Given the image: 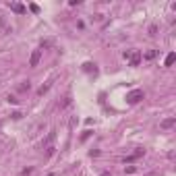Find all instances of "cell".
Listing matches in <instances>:
<instances>
[{
    "label": "cell",
    "mask_w": 176,
    "mask_h": 176,
    "mask_svg": "<svg viewBox=\"0 0 176 176\" xmlns=\"http://www.w3.org/2000/svg\"><path fill=\"white\" fill-rule=\"evenodd\" d=\"M124 58L128 60L130 66H139L141 60H143V58H141V52H139V50H126V52H124Z\"/></svg>",
    "instance_id": "1"
},
{
    "label": "cell",
    "mask_w": 176,
    "mask_h": 176,
    "mask_svg": "<svg viewBox=\"0 0 176 176\" xmlns=\"http://www.w3.org/2000/svg\"><path fill=\"white\" fill-rule=\"evenodd\" d=\"M143 98H145L143 89H133V91H128V93H126V104L135 106V104H139V102L143 100Z\"/></svg>",
    "instance_id": "2"
},
{
    "label": "cell",
    "mask_w": 176,
    "mask_h": 176,
    "mask_svg": "<svg viewBox=\"0 0 176 176\" xmlns=\"http://www.w3.org/2000/svg\"><path fill=\"white\" fill-rule=\"evenodd\" d=\"M39 60H41V50H35L31 54V58H29V66H37Z\"/></svg>",
    "instance_id": "3"
},
{
    "label": "cell",
    "mask_w": 176,
    "mask_h": 176,
    "mask_svg": "<svg viewBox=\"0 0 176 176\" xmlns=\"http://www.w3.org/2000/svg\"><path fill=\"white\" fill-rule=\"evenodd\" d=\"M145 151H143V149H137V151L135 153H130L128 157H124V164H130V162H135L137 160V157H141V155H143Z\"/></svg>",
    "instance_id": "4"
},
{
    "label": "cell",
    "mask_w": 176,
    "mask_h": 176,
    "mask_svg": "<svg viewBox=\"0 0 176 176\" xmlns=\"http://www.w3.org/2000/svg\"><path fill=\"white\" fill-rule=\"evenodd\" d=\"M174 124H176V118H174V116H170V118L162 120V124H160V126H162V128H172Z\"/></svg>",
    "instance_id": "5"
},
{
    "label": "cell",
    "mask_w": 176,
    "mask_h": 176,
    "mask_svg": "<svg viewBox=\"0 0 176 176\" xmlns=\"http://www.w3.org/2000/svg\"><path fill=\"white\" fill-rule=\"evenodd\" d=\"M155 56H157V50H149L145 54H141V58H145V60H153Z\"/></svg>",
    "instance_id": "6"
},
{
    "label": "cell",
    "mask_w": 176,
    "mask_h": 176,
    "mask_svg": "<svg viewBox=\"0 0 176 176\" xmlns=\"http://www.w3.org/2000/svg\"><path fill=\"white\" fill-rule=\"evenodd\" d=\"M174 60H176V54H174V52H170V54L166 56V62H164V66H172V64H174Z\"/></svg>",
    "instance_id": "7"
},
{
    "label": "cell",
    "mask_w": 176,
    "mask_h": 176,
    "mask_svg": "<svg viewBox=\"0 0 176 176\" xmlns=\"http://www.w3.org/2000/svg\"><path fill=\"white\" fill-rule=\"evenodd\" d=\"M11 11H15V13H19V15H23L27 8H25L23 4H11Z\"/></svg>",
    "instance_id": "8"
},
{
    "label": "cell",
    "mask_w": 176,
    "mask_h": 176,
    "mask_svg": "<svg viewBox=\"0 0 176 176\" xmlns=\"http://www.w3.org/2000/svg\"><path fill=\"white\" fill-rule=\"evenodd\" d=\"M50 87H52V81H48L46 85H41V87H39V89H37V95H43V93H46V91L50 89Z\"/></svg>",
    "instance_id": "9"
},
{
    "label": "cell",
    "mask_w": 176,
    "mask_h": 176,
    "mask_svg": "<svg viewBox=\"0 0 176 176\" xmlns=\"http://www.w3.org/2000/svg\"><path fill=\"white\" fill-rule=\"evenodd\" d=\"M70 104H73V98H70V95H66V98H64V102L60 104V108H66V106H70Z\"/></svg>",
    "instance_id": "10"
},
{
    "label": "cell",
    "mask_w": 176,
    "mask_h": 176,
    "mask_svg": "<svg viewBox=\"0 0 176 176\" xmlns=\"http://www.w3.org/2000/svg\"><path fill=\"white\" fill-rule=\"evenodd\" d=\"M54 139H56V130H50V135H48V143L52 145V143H54Z\"/></svg>",
    "instance_id": "11"
},
{
    "label": "cell",
    "mask_w": 176,
    "mask_h": 176,
    "mask_svg": "<svg viewBox=\"0 0 176 176\" xmlns=\"http://www.w3.org/2000/svg\"><path fill=\"white\" fill-rule=\"evenodd\" d=\"M29 87H31V83H29V81H25L23 85H19V91H27Z\"/></svg>",
    "instance_id": "12"
},
{
    "label": "cell",
    "mask_w": 176,
    "mask_h": 176,
    "mask_svg": "<svg viewBox=\"0 0 176 176\" xmlns=\"http://www.w3.org/2000/svg\"><path fill=\"white\" fill-rule=\"evenodd\" d=\"M52 46V39H43L41 41V48H50Z\"/></svg>",
    "instance_id": "13"
},
{
    "label": "cell",
    "mask_w": 176,
    "mask_h": 176,
    "mask_svg": "<svg viewBox=\"0 0 176 176\" xmlns=\"http://www.w3.org/2000/svg\"><path fill=\"white\" fill-rule=\"evenodd\" d=\"M6 102H8V104H17L19 100H17V98H13V95H8V98H6Z\"/></svg>",
    "instance_id": "14"
},
{
    "label": "cell",
    "mask_w": 176,
    "mask_h": 176,
    "mask_svg": "<svg viewBox=\"0 0 176 176\" xmlns=\"http://www.w3.org/2000/svg\"><path fill=\"white\" fill-rule=\"evenodd\" d=\"M31 172H33V168H25V170H23V172H21V174H23V176H29V174H31Z\"/></svg>",
    "instance_id": "15"
},
{
    "label": "cell",
    "mask_w": 176,
    "mask_h": 176,
    "mask_svg": "<svg viewBox=\"0 0 176 176\" xmlns=\"http://www.w3.org/2000/svg\"><path fill=\"white\" fill-rule=\"evenodd\" d=\"M11 116H13V118H15V120H19V118H21V116H23V114H21V112H13V114H11Z\"/></svg>",
    "instance_id": "16"
},
{
    "label": "cell",
    "mask_w": 176,
    "mask_h": 176,
    "mask_svg": "<svg viewBox=\"0 0 176 176\" xmlns=\"http://www.w3.org/2000/svg\"><path fill=\"white\" fill-rule=\"evenodd\" d=\"M135 170H137L135 166H126V172H128V174H135Z\"/></svg>",
    "instance_id": "17"
},
{
    "label": "cell",
    "mask_w": 176,
    "mask_h": 176,
    "mask_svg": "<svg viewBox=\"0 0 176 176\" xmlns=\"http://www.w3.org/2000/svg\"><path fill=\"white\" fill-rule=\"evenodd\" d=\"M89 155H91V157H98V155H100V151H98V149H91Z\"/></svg>",
    "instance_id": "18"
},
{
    "label": "cell",
    "mask_w": 176,
    "mask_h": 176,
    "mask_svg": "<svg viewBox=\"0 0 176 176\" xmlns=\"http://www.w3.org/2000/svg\"><path fill=\"white\" fill-rule=\"evenodd\" d=\"M89 135H91V130H85V133L81 135V141H85V139H87V137H89Z\"/></svg>",
    "instance_id": "19"
},
{
    "label": "cell",
    "mask_w": 176,
    "mask_h": 176,
    "mask_svg": "<svg viewBox=\"0 0 176 176\" xmlns=\"http://www.w3.org/2000/svg\"><path fill=\"white\" fill-rule=\"evenodd\" d=\"M149 33H151V35H155V33H157V27H155V25H151V27H149Z\"/></svg>",
    "instance_id": "20"
},
{
    "label": "cell",
    "mask_w": 176,
    "mask_h": 176,
    "mask_svg": "<svg viewBox=\"0 0 176 176\" xmlns=\"http://www.w3.org/2000/svg\"><path fill=\"white\" fill-rule=\"evenodd\" d=\"M48 155H54V145H48Z\"/></svg>",
    "instance_id": "21"
},
{
    "label": "cell",
    "mask_w": 176,
    "mask_h": 176,
    "mask_svg": "<svg viewBox=\"0 0 176 176\" xmlns=\"http://www.w3.org/2000/svg\"><path fill=\"white\" fill-rule=\"evenodd\" d=\"M102 176H112V174L110 172H102Z\"/></svg>",
    "instance_id": "22"
},
{
    "label": "cell",
    "mask_w": 176,
    "mask_h": 176,
    "mask_svg": "<svg viewBox=\"0 0 176 176\" xmlns=\"http://www.w3.org/2000/svg\"><path fill=\"white\" fill-rule=\"evenodd\" d=\"M145 176H155V174H153V172H151V174H145Z\"/></svg>",
    "instance_id": "23"
}]
</instances>
